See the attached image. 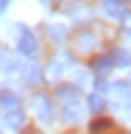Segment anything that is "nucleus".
I'll use <instances>...</instances> for the list:
<instances>
[{"label":"nucleus","instance_id":"obj_5","mask_svg":"<svg viewBox=\"0 0 131 134\" xmlns=\"http://www.w3.org/2000/svg\"><path fill=\"white\" fill-rule=\"evenodd\" d=\"M115 64V59H109V56H100V59H95V64H92V70H95V73H109V67Z\"/></svg>","mask_w":131,"mask_h":134},{"label":"nucleus","instance_id":"obj_6","mask_svg":"<svg viewBox=\"0 0 131 134\" xmlns=\"http://www.w3.org/2000/svg\"><path fill=\"white\" fill-rule=\"evenodd\" d=\"M78 117H81V115H78V106H67L64 109V120H67V123H75Z\"/></svg>","mask_w":131,"mask_h":134},{"label":"nucleus","instance_id":"obj_2","mask_svg":"<svg viewBox=\"0 0 131 134\" xmlns=\"http://www.w3.org/2000/svg\"><path fill=\"white\" fill-rule=\"evenodd\" d=\"M25 120V112H20V109H8V112H3V123L8 126V129H20Z\"/></svg>","mask_w":131,"mask_h":134},{"label":"nucleus","instance_id":"obj_8","mask_svg":"<svg viewBox=\"0 0 131 134\" xmlns=\"http://www.w3.org/2000/svg\"><path fill=\"white\" fill-rule=\"evenodd\" d=\"M112 59H115L117 64H123V67H128V62H131V59H128V53H123V50H117V53H115Z\"/></svg>","mask_w":131,"mask_h":134},{"label":"nucleus","instance_id":"obj_1","mask_svg":"<svg viewBox=\"0 0 131 134\" xmlns=\"http://www.w3.org/2000/svg\"><path fill=\"white\" fill-rule=\"evenodd\" d=\"M17 36H20V53H25V56H36V39H33V34L31 31H17Z\"/></svg>","mask_w":131,"mask_h":134},{"label":"nucleus","instance_id":"obj_9","mask_svg":"<svg viewBox=\"0 0 131 134\" xmlns=\"http://www.w3.org/2000/svg\"><path fill=\"white\" fill-rule=\"evenodd\" d=\"M61 98H78V92H75V87H61V92H59Z\"/></svg>","mask_w":131,"mask_h":134},{"label":"nucleus","instance_id":"obj_3","mask_svg":"<svg viewBox=\"0 0 131 134\" xmlns=\"http://www.w3.org/2000/svg\"><path fill=\"white\" fill-rule=\"evenodd\" d=\"M33 109H36V115L42 120H50V100L45 95H33Z\"/></svg>","mask_w":131,"mask_h":134},{"label":"nucleus","instance_id":"obj_4","mask_svg":"<svg viewBox=\"0 0 131 134\" xmlns=\"http://www.w3.org/2000/svg\"><path fill=\"white\" fill-rule=\"evenodd\" d=\"M17 103H20L17 92H11V90H3V92H0V106H11V109H17Z\"/></svg>","mask_w":131,"mask_h":134},{"label":"nucleus","instance_id":"obj_7","mask_svg":"<svg viewBox=\"0 0 131 134\" xmlns=\"http://www.w3.org/2000/svg\"><path fill=\"white\" fill-rule=\"evenodd\" d=\"M89 109L92 112H100V109H103V98H100V95H89Z\"/></svg>","mask_w":131,"mask_h":134},{"label":"nucleus","instance_id":"obj_10","mask_svg":"<svg viewBox=\"0 0 131 134\" xmlns=\"http://www.w3.org/2000/svg\"><path fill=\"white\" fill-rule=\"evenodd\" d=\"M22 75L28 78V81H36V78H39V70H33V67H28V70H22Z\"/></svg>","mask_w":131,"mask_h":134}]
</instances>
